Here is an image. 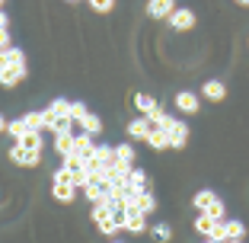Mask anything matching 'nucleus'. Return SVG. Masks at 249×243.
Listing matches in <instances>:
<instances>
[{
	"instance_id": "f257e3e1",
	"label": "nucleus",
	"mask_w": 249,
	"mask_h": 243,
	"mask_svg": "<svg viewBox=\"0 0 249 243\" xmlns=\"http://www.w3.org/2000/svg\"><path fill=\"white\" fill-rule=\"evenodd\" d=\"M22 80H26V55L19 48L0 52V83L3 87H16Z\"/></svg>"
},
{
	"instance_id": "f03ea898",
	"label": "nucleus",
	"mask_w": 249,
	"mask_h": 243,
	"mask_svg": "<svg viewBox=\"0 0 249 243\" xmlns=\"http://www.w3.org/2000/svg\"><path fill=\"white\" fill-rule=\"evenodd\" d=\"M195 230L205 237V240H220L224 243V221H217V218H211V214H205V211L195 218Z\"/></svg>"
},
{
	"instance_id": "7ed1b4c3",
	"label": "nucleus",
	"mask_w": 249,
	"mask_h": 243,
	"mask_svg": "<svg viewBox=\"0 0 249 243\" xmlns=\"http://www.w3.org/2000/svg\"><path fill=\"white\" fill-rule=\"evenodd\" d=\"M122 230H128V234H147V214L141 211V208L128 205L124 208V221H122Z\"/></svg>"
},
{
	"instance_id": "20e7f679",
	"label": "nucleus",
	"mask_w": 249,
	"mask_h": 243,
	"mask_svg": "<svg viewBox=\"0 0 249 243\" xmlns=\"http://www.w3.org/2000/svg\"><path fill=\"white\" fill-rule=\"evenodd\" d=\"M10 160H13L16 167L32 169V167H38V163H42V150H29V148H19V144H13V148H10Z\"/></svg>"
},
{
	"instance_id": "39448f33",
	"label": "nucleus",
	"mask_w": 249,
	"mask_h": 243,
	"mask_svg": "<svg viewBox=\"0 0 249 243\" xmlns=\"http://www.w3.org/2000/svg\"><path fill=\"white\" fill-rule=\"evenodd\" d=\"M185 144H189V125L179 122V118H173V122H169V148L182 150Z\"/></svg>"
},
{
	"instance_id": "423d86ee",
	"label": "nucleus",
	"mask_w": 249,
	"mask_h": 243,
	"mask_svg": "<svg viewBox=\"0 0 249 243\" xmlns=\"http://www.w3.org/2000/svg\"><path fill=\"white\" fill-rule=\"evenodd\" d=\"M154 128H157V125L150 122V118H144V115H141V118H134L131 125L124 128V131H128V141H147Z\"/></svg>"
},
{
	"instance_id": "0eeeda50",
	"label": "nucleus",
	"mask_w": 249,
	"mask_h": 243,
	"mask_svg": "<svg viewBox=\"0 0 249 243\" xmlns=\"http://www.w3.org/2000/svg\"><path fill=\"white\" fill-rule=\"evenodd\" d=\"M169 26H173L176 32H189L192 26H195V13H192L189 7H176L173 16H169Z\"/></svg>"
},
{
	"instance_id": "6e6552de",
	"label": "nucleus",
	"mask_w": 249,
	"mask_h": 243,
	"mask_svg": "<svg viewBox=\"0 0 249 243\" xmlns=\"http://www.w3.org/2000/svg\"><path fill=\"white\" fill-rule=\"evenodd\" d=\"M173 103H176V109L182 112V115H195V112L201 109V103H198V96L192 93V90H179Z\"/></svg>"
},
{
	"instance_id": "1a4fd4ad",
	"label": "nucleus",
	"mask_w": 249,
	"mask_h": 243,
	"mask_svg": "<svg viewBox=\"0 0 249 243\" xmlns=\"http://www.w3.org/2000/svg\"><path fill=\"white\" fill-rule=\"evenodd\" d=\"M176 10V0H147V16L154 19H169Z\"/></svg>"
},
{
	"instance_id": "9d476101",
	"label": "nucleus",
	"mask_w": 249,
	"mask_h": 243,
	"mask_svg": "<svg viewBox=\"0 0 249 243\" xmlns=\"http://www.w3.org/2000/svg\"><path fill=\"white\" fill-rule=\"evenodd\" d=\"M77 189H80V186H73V183H61V179H54L52 183V195L58 202H64V205H71L73 199H77Z\"/></svg>"
},
{
	"instance_id": "9b49d317",
	"label": "nucleus",
	"mask_w": 249,
	"mask_h": 243,
	"mask_svg": "<svg viewBox=\"0 0 249 243\" xmlns=\"http://www.w3.org/2000/svg\"><path fill=\"white\" fill-rule=\"evenodd\" d=\"M201 96H205V99H211V103H224V99H227V83H220V80H205Z\"/></svg>"
},
{
	"instance_id": "f8f14e48",
	"label": "nucleus",
	"mask_w": 249,
	"mask_h": 243,
	"mask_svg": "<svg viewBox=\"0 0 249 243\" xmlns=\"http://www.w3.org/2000/svg\"><path fill=\"white\" fill-rule=\"evenodd\" d=\"M73 138H77V131H73V128H67V131H58V134H54V150H58L61 157L73 154Z\"/></svg>"
},
{
	"instance_id": "ddd939ff",
	"label": "nucleus",
	"mask_w": 249,
	"mask_h": 243,
	"mask_svg": "<svg viewBox=\"0 0 249 243\" xmlns=\"http://www.w3.org/2000/svg\"><path fill=\"white\" fill-rule=\"evenodd\" d=\"M96 150V141L89 131H77V138H73V154H80V157H89Z\"/></svg>"
},
{
	"instance_id": "4468645a",
	"label": "nucleus",
	"mask_w": 249,
	"mask_h": 243,
	"mask_svg": "<svg viewBox=\"0 0 249 243\" xmlns=\"http://www.w3.org/2000/svg\"><path fill=\"white\" fill-rule=\"evenodd\" d=\"M227 240H246V224L236 221V218L224 221V243H227Z\"/></svg>"
},
{
	"instance_id": "2eb2a0df",
	"label": "nucleus",
	"mask_w": 249,
	"mask_h": 243,
	"mask_svg": "<svg viewBox=\"0 0 249 243\" xmlns=\"http://www.w3.org/2000/svg\"><path fill=\"white\" fill-rule=\"evenodd\" d=\"M13 144H19V148H29V150H42L45 141H42V131H32V128H29V131L22 134V138H16Z\"/></svg>"
},
{
	"instance_id": "dca6fc26",
	"label": "nucleus",
	"mask_w": 249,
	"mask_h": 243,
	"mask_svg": "<svg viewBox=\"0 0 249 243\" xmlns=\"http://www.w3.org/2000/svg\"><path fill=\"white\" fill-rule=\"evenodd\" d=\"M147 144H150L154 150H166L169 148V128H154L150 138H147Z\"/></svg>"
},
{
	"instance_id": "f3484780",
	"label": "nucleus",
	"mask_w": 249,
	"mask_h": 243,
	"mask_svg": "<svg viewBox=\"0 0 249 243\" xmlns=\"http://www.w3.org/2000/svg\"><path fill=\"white\" fill-rule=\"evenodd\" d=\"M217 202V192H211V189H201V192H195V199H192V205L198 208V211H208V208Z\"/></svg>"
},
{
	"instance_id": "a211bd4d",
	"label": "nucleus",
	"mask_w": 249,
	"mask_h": 243,
	"mask_svg": "<svg viewBox=\"0 0 249 243\" xmlns=\"http://www.w3.org/2000/svg\"><path fill=\"white\" fill-rule=\"evenodd\" d=\"M131 205H134V208H141L144 214H154V211H157V199H154V192H150V189L141 192V195L131 202Z\"/></svg>"
},
{
	"instance_id": "6ab92c4d",
	"label": "nucleus",
	"mask_w": 249,
	"mask_h": 243,
	"mask_svg": "<svg viewBox=\"0 0 249 243\" xmlns=\"http://www.w3.org/2000/svg\"><path fill=\"white\" fill-rule=\"evenodd\" d=\"M118 160H122V167L128 169V173H131L134 169V148H131V141H124V144H118Z\"/></svg>"
},
{
	"instance_id": "aec40b11",
	"label": "nucleus",
	"mask_w": 249,
	"mask_h": 243,
	"mask_svg": "<svg viewBox=\"0 0 249 243\" xmlns=\"http://www.w3.org/2000/svg\"><path fill=\"white\" fill-rule=\"evenodd\" d=\"M134 106H138V112H141V115H150V112H154L160 103H157V99H154L150 93H138V96H134Z\"/></svg>"
},
{
	"instance_id": "412c9836",
	"label": "nucleus",
	"mask_w": 249,
	"mask_h": 243,
	"mask_svg": "<svg viewBox=\"0 0 249 243\" xmlns=\"http://www.w3.org/2000/svg\"><path fill=\"white\" fill-rule=\"evenodd\" d=\"M124 186H131V189H141V192L150 189V183H147V173H144V169H131V173H128V183H124Z\"/></svg>"
},
{
	"instance_id": "4be33fe9",
	"label": "nucleus",
	"mask_w": 249,
	"mask_h": 243,
	"mask_svg": "<svg viewBox=\"0 0 249 243\" xmlns=\"http://www.w3.org/2000/svg\"><path fill=\"white\" fill-rule=\"evenodd\" d=\"M89 115V109L83 103H71V122H73V128H83V118Z\"/></svg>"
},
{
	"instance_id": "5701e85b",
	"label": "nucleus",
	"mask_w": 249,
	"mask_h": 243,
	"mask_svg": "<svg viewBox=\"0 0 249 243\" xmlns=\"http://www.w3.org/2000/svg\"><path fill=\"white\" fill-rule=\"evenodd\" d=\"M80 131H89V134H93V138H96V134H103V118H99V115H93V112H89V115L83 118V128H80Z\"/></svg>"
},
{
	"instance_id": "b1692460",
	"label": "nucleus",
	"mask_w": 249,
	"mask_h": 243,
	"mask_svg": "<svg viewBox=\"0 0 249 243\" xmlns=\"http://www.w3.org/2000/svg\"><path fill=\"white\" fill-rule=\"evenodd\" d=\"M22 118H26V125H29L32 131H42V128H45V115H42V112H26Z\"/></svg>"
},
{
	"instance_id": "393cba45",
	"label": "nucleus",
	"mask_w": 249,
	"mask_h": 243,
	"mask_svg": "<svg viewBox=\"0 0 249 243\" xmlns=\"http://www.w3.org/2000/svg\"><path fill=\"white\" fill-rule=\"evenodd\" d=\"M87 3L93 13H112L115 10V0H87Z\"/></svg>"
},
{
	"instance_id": "a878e982",
	"label": "nucleus",
	"mask_w": 249,
	"mask_h": 243,
	"mask_svg": "<svg viewBox=\"0 0 249 243\" xmlns=\"http://www.w3.org/2000/svg\"><path fill=\"white\" fill-rule=\"evenodd\" d=\"M154 237H157L160 243H169V240H173V230H169V224H157V227H154Z\"/></svg>"
},
{
	"instance_id": "bb28decb",
	"label": "nucleus",
	"mask_w": 249,
	"mask_h": 243,
	"mask_svg": "<svg viewBox=\"0 0 249 243\" xmlns=\"http://www.w3.org/2000/svg\"><path fill=\"white\" fill-rule=\"evenodd\" d=\"M205 214H211V218H217V221H224V202H220V199H217V202H214V205H211V208H208V211H205Z\"/></svg>"
},
{
	"instance_id": "cd10ccee",
	"label": "nucleus",
	"mask_w": 249,
	"mask_h": 243,
	"mask_svg": "<svg viewBox=\"0 0 249 243\" xmlns=\"http://www.w3.org/2000/svg\"><path fill=\"white\" fill-rule=\"evenodd\" d=\"M236 3H240V7H249V0H236Z\"/></svg>"
},
{
	"instance_id": "c85d7f7f",
	"label": "nucleus",
	"mask_w": 249,
	"mask_h": 243,
	"mask_svg": "<svg viewBox=\"0 0 249 243\" xmlns=\"http://www.w3.org/2000/svg\"><path fill=\"white\" fill-rule=\"evenodd\" d=\"M205 243H220V240H205Z\"/></svg>"
},
{
	"instance_id": "c756f323",
	"label": "nucleus",
	"mask_w": 249,
	"mask_h": 243,
	"mask_svg": "<svg viewBox=\"0 0 249 243\" xmlns=\"http://www.w3.org/2000/svg\"><path fill=\"white\" fill-rule=\"evenodd\" d=\"M227 243H243V240H227Z\"/></svg>"
},
{
	"instance_id": "7c9ffc66",
	"label": "nucleus",
	"mask_w": 249,
	"mask_h": 243,
	"mask_svg": "<svg viewBox=\"0 0 249 243\" xmlns=\"http://www.w3.org/2000/svg\"><path fill=\"white\" fill-rule=\"evenodd\" d=\"M67 3H77V0H67Z\"/></svg>"
},
{
	"instance_id": "2f4dec72",
	"label": "nucleus",
	"mask_w": 249,
	"mask_h": 243,
	"mask_svg": "<svg viewBox=\"0 0 249 243\" xmlns=\"http://www.w3.org/2000/svg\"><path fill=\"white\" fill-rule=\"evenodd\" d=\"M112 243H122V240H112Z\"/></svg>"
}]
</instances>
